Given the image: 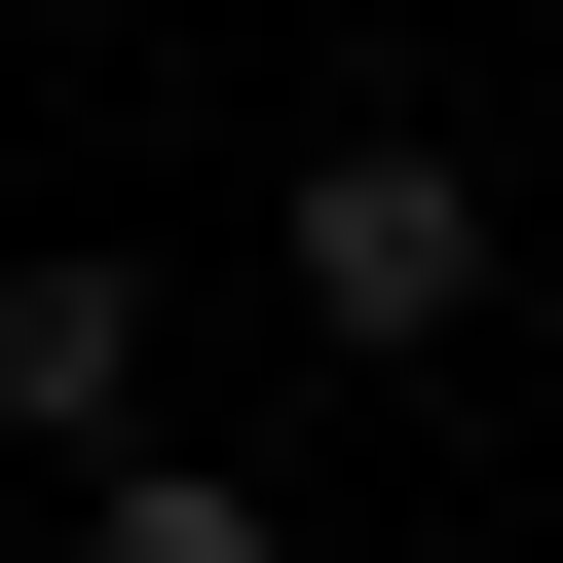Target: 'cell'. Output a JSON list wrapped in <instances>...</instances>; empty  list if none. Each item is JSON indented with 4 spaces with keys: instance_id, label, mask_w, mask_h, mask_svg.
<instances>
[{
    "instance_id": "obj_2",
    "label": "cell",
    "mask_w": 563,
    "mask_h": 563,
    "mask_svg": "<svg viewBox=\"0 0 563 563\" xmlns=\"http://www.w3.org/2000/svg\"><path fill=\"white\" fill-rule=\"evenodd\" d=\"M0 413H38V488L151 451V263H0Z\"/></svg>"
},
{
    "instance_id": "obj_3",
    "label": "cell",
    "mask_w": 563,
    "mask_h": 563,
    "mask_svg": "<svg viewBox=\"0 0 563 563\" xmlns=\"http://www.w3.org/2000/svg\"><path fill=\"white\" fill-rule=\"evenodd\" d=\"M76 563H301V526H263L225 451H76Z\"/></svg>"
},
{
    "instance_id": "obj_1",
    "label": "cell",
    "mask_w": 563,
    "mask_h": 563,
    "mask_svg": "<svg viewBox=\"0 0 563 563\" xmlns=\"http://www.w3.org/2000/svg\"><path fill=\"white\" fill-rule=\"evenodd\" d=\"M263 263H301L339 376H451V339H488V151H451V113H339L301 188H263Z\"/></svg>"
}]
</instances>
